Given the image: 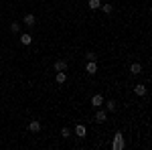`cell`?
<instances>
[{"instance_id": "1", "label": "cell", "mask_w": 152, "mask_h": 150, "mask_svg": "<svg viewBox=\"0 0 152 150\" xmlns=\"http://www.w3.org/2000/svg\"><path fill=\"white\" fill-rule=\"evenodd\" d=\"M124 148V136H122V132H116V136H114V150H122Z\"/></svg>"}, {"instance_id": "2", "label": "cell", "mask_w": 152, "mask_h": 150, "mask_svg": "<svg viewBox=\"0 0 152 150\" xmlns=\"http://www.w3.org/2000/svg\"><path fill=\"white\" fill-rule=\"evenodd\" d=\"M97 124H104L105 120H107V112H104V110H97L95 112V118H94Z\"/></svg>"}, {"instance_id": "3", "label": "cell", "mask_w": 152, "mask_h": 150, "mask_svg": "<svg viewBox=\"0 0 152 150\" xmlns=\"http://www.w3.org/2000/svg\"><path fill=\"white\" fill-rule=\"evenodd\" d=\"M104 95H99V93H95L94 97H91V105H94V108H102V105H104Z\"/></svg>"}, {"instance_id": "4", "label": "cell", "mask_w": 152, "mask_h": 150, "mask_svg": "<svg viewBox=\"0 0 152 150\" xmlns=\"http://www.w3.org/2000/svg\"><path fill=\"white\" fill-rule=\"evenodd\" d=\"M23 23L31 29V26H35L37 24V18H35V14H24V18H23Z\"/></svg>"}, {"instance_id": "5", "label": "cell", "mask_w": 152, "mask_h": 150, "mask_svg": "<svg viewBox=\"0 0 152 150\" xmlns=\"http://www.w3.org/2000/svg\"><path fill=\"white\" fill-rule=\"evenodd\" d=\"M53 69H55V71H67V61L57 59V61H55V65H53Z\"/></svg>"}, {"instance_id": "6", "label": "cell", "mask_w": 152, "mask_h": 150, "mask_svg": "<svg viewBox=\"0 0 152 150\" xmlns=\"http://www.w3.org/2000/svg\"><path fill=\"white\" fill-rule=\"evenodd\" d=\"M85 71H87L89 75H95V73H97V63H95V61H87V65H85Z\"/></svg>"}, {"instance_id": "7", "label": "cell", "mask_w": 152, "mask_h": 150, "mask_svg": "<svg viewBox=\"0 0 152 150\" xmlns=\"http://www.w3.org/2000/svg\"><path fill=\"white\" fill-rule=\"evenodd\" d=\"M134 93H136L138 97H144V95L148 93V89H146V85H142V83H138V85L134 87Z\"/></svg>"}, {"instance_id": "8", "label": "cell", "mask_w": 152, "mask_h": 150, "mask_svg": "<svg viewBox=\"0 0 152 150\" xmlns=\"http://www.w3.org/2000/svg\"><path fill=\"white\" fill-rule=\"evenodd\" d=\"M55 81H57L59 85H63V83L67 81V73H65V71H57V73H55Z\"/></svg>"}, {"instance_id": "9", "label": "cell", "mask_w": 152, "mask_h": 150, "mask_svg": "<svg viewBox=\"0 0 152 150\" xmlns=\"http://www.w3.org/2000/svg\"><path fill=\"white\" fill-rule=\"evenodd\" d=\"M28 130H31L33 134H37V132H41V122H39V120H33V122L28 124Z\"/></svg>"}, {"instance_id": "10", "label": "cell", "mask_w": 152, "mask_h": 150, "mask_svg": "<svg viewBox=\"0 0 152 150\" xmlns=\"http://www.w3.org/2000/svg\"><path fill=\"white\" fill-rule=\"evenodd\" d=\"M20 43H23L24 47H28L31 43H33V35H28V33H23V35H20Z\"/></svg>"}, {"instance_id": "11", "label": "cell", "mask_w": 152, "mask_h": 150, "mask_svg": "<svg viewBox=\"0 0 152 150\" xmlns=\"http://www.w3.org/2000/svg\"><path fill=\"white\" fill-rule=\"evenodd\" d=\"M130 73H132V75H140L142 73V65L140 63H132V65H130Z\"/></svg>"}, {"instance_id": "12", "label": "cell", "mask_w": 152, "mask_h": 150, "mask_svg": "<svg viewBox=\"0 0 152 150\" xmlns=\"http://www.w3.org/2000/svg\"><path fill=\"white\" fill-rule=\"evenodd\" d=\"M87 6H89L91 10H97V8L102 6V0H89V2H87Z\"/></svg>"}, {"instance_id": "13", "label": "cell", "mask_w": 152, "mask_h": 150, "mask_svg": "<svg viewBox=\"0 0 152 150\" xmlns=\"http://www.w3.org/2000/svg\"><path fill=\"white\" fill-rule=\"evenodd\" d=\"M75 134H77L79 138H83V136H85V126H81V124H77V126H75Z\"/></svg>"}, {"instance_id": "14", "label": "cell", "mask_w": 152, "mask_h": 150, "mask_svg": "<svg viewBox=\"0 0 152 150\" xmlns=\"http://www.w3.org/2000/svg\"><path fill=\"white\" fill-rule=\"evenodd\" d=\"M104 104H105V108H107V112H116V102H114V100H107Z\"/></svg>"}, {"instance_id": "15", "label": "cell", "mask_w": 152, "mask_h": 150, "mask_svg": "<svg viewBox=\"0 0 152 150\" xmlns=\"http://www.w3.org/2000/svg\"><path fill=\"white\" fill-rule=\"evenodd\" d=\"M99 8H102V10H104L105 14H110V12L114 10V6H112V4H110V2H105V4H102V6H99Z\"/></svg>"}, {"instance_id": "16", "label": "cell", "mask_w": 152, "mask_h": 150, "mask_svg": "<svg viewBox=\"0 0 152 150\" xmlns=\"http://www.w3.org/2000/svg\"><path fill=\"white\" fill-rule=\"evenodd\" d=\"M10 33H20V23H10Z\"/></svg>"}, {"instance_id": "17", "label": "cell", "mask_w": 152, "mask_h": 150, "mask_svg": "<svg viewBox=\"0 0 152 150\" xmlns=\"http://www.w3.org/2000/svg\"><path fill=\"white\" fill-rule=\"evenodd\" d=\"M61 138H65V140L71 138V130L69 128H63V130H61Z\"/></svg>"}, {"instance_id": "18", "label": "cell", "mask_w": 152, "mask_h": 150, "mask_svg": "<svg viewBox=\"0 0 152 150\" xmlns=\"http://www.w3.org/2000/svg\"><path fill=\"white\" fill-rule=\"evenodd\" d=\"M85 59H87V61H97V55H95L94 51H89V53L85 55Z\"/></svg>"}]
</instances>
